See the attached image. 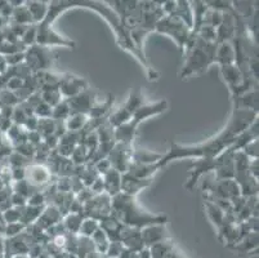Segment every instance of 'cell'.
I'll return each mask as SVG.
<instances>
[{
  "instance_id": "cell-1",
  "label": "cell",
  "mask_w": 259,
  "mask_h": 258,
  "mask_svg": "<svg viewBox=\"0 0 259 258\" xmlns=\"http://www.w3.org/2000/svg\"><path fill=\"white\" fill-rule=\"evenodd\" d=\"M258 119V114L245 109L234 107L232 115L228 120L226 128L217 135L206 139L202 143L194 146H183L173 142L170 148L165 155H163L161 160L157 163L159 168L167 167L169 163L179 159H214L226 150L232 147L236 138L244 130H247L256 120Z\"/></svg>"
},
{
  "instance_id": "cell-3",
  "label": "cell",
  "mask_w": 259,
  "mask_h": 258,
  "mask_svg": "<svg viewBox=\"0 0 259 258\" xmlns=\"http://www.w3.org/2000/svg\"><path fill=\"white\" fill-rule=\"evenodd\" d=\"M111 216L122 225L134 229H143L151 225H165L167 216L151 214L138 205L135 196L120 193L111 197Z\"/></svg>"
},
{
  "instance_id": "cell-30",
  "label": "cell",
  "mask_w": 259,
  "mask_h": 258,
  "mask_svg": "<svg viewBox=\"0 0 259 258\" xmlns=\"http://www.w3.org/2000/svg\"><path fill=\"white\" fill-rule=\"evenodd\" d=\"M21 42L26 45V47H31V45L36 44V25L27 26V29L25 30L22 35V40Z\"/></svg>"
},
{
  "instance_id": "cell-17",
  "label": "cell",
  "mask_w": 259,
  "mask_h": 258,
  "mask_svg": "<svg viewBox=\"0 0 259 258\" xmlns=\"http://www.w3.org/2000/svg\"><path fill=\"white\" fill-rule=\"evenodd\" d=\"M25 5L27 6L30 14H31L32 19H34V23L38 25L45 18L47 13H48V6L49 1H35V0H31V1H25Z\"/></svg>"
},
{
  "instance_id": "cell-24",
  "label": "cell",
  "mask_w": 259,
  "mask_h": 258,
  "mask_svg": "<svg viewBox=\"0 0 259 258\" xmlns=\"http://www.w3.org/2000/svg\"><path fill=\"white\" fill-rule=\"evenodd\" d=\"M173 248H174V244H173L170 239H168V240H164V242L154 244L152 247H150V248L147 249L148 252H150L151 258H165V256H167Z\"/></svg>"
},
{
  "instance_id": "cell-13",
  "label": "cell",
  "mask_w": 259,
  "mask_h": 258,
  "mask_svg": "<svg viewBox=\"0 0 259 258\" xmlns=\"http://www.w3.org/2000/svg\"><path fill=\"white\" fill-rule=\"evenodd\" d=\"M141 236L144 248H150L154 244L170 239V236L168 235L167 229H165V225L146 226V227L141 229Z\"/></svg>"
},
{
  "instance_id": "cell-32",
  "label": "cell",
  "mask_w": 259,
  "mask_h": 258,
  "mask_svg": "<svg viewBox=\"0 0 259 258\" xmlns=\"http://www.w3.org/2000/svg\"><path fill=\"white\" fill-rule=\"evenodd\" d=\"M241 151L247 155L249 159H258V138L247 143Z\"/></svg>"
},
{
  "instance_id": "cell-11",
  "label": "cell",
  "mask_w": 259,
  "mask_h": 258,
  "mask_svg": "<svg viewBox=\"0 0 259 258\" xmlns=\"http://www.w3.org/2000/svg\"><path fill=\"white\" fill-rule=\"evenodd\" d=\"M67 105L70 107V115L72 114H84V115H89L90 110L93 105L96 102V93L88 88L86 90L81 92L80 94L68 98Z\"/></svg>"
},
{
  "instance_id": "cell-6",
  "label": "cell",
  "mask_w": 259,
  "mask_h": 258,
  "mask_svg": "<svg viewBox=\"0 0 259 258\" xmlns=\"http://www.w3.org/2000/svg\"><path fill=\"white\" fill-rule=\"evenodd\" d=\"M155 32L168 35L177 43L178 48L182 51L183 56L191 49V47L195 43L196 36L192 34L191 29L186 26L185 22H182L177 16H164L159 22L155 25Z\"/></svg>"
},
{
  "instance_id": "cell-15",
  "label": "cell",
  "mask_w": 259,
  "mask_h": 258,
  "mask_svg": "<svg viewBox=\"0 0 259 258\" xmlns=\"http://www.w3.org/2000/svg\"><path fill=\"white\" fill-rule=\"evenodd\" d=\"M236 60V53L232 42H224L217 45V52H215V64L219 66H230L235 64Z\"/></svg>"
},
{
  "instance_id": "cell-29",
  "label": "cell",
  "mask_w": 259,
  "mask_h": 258,
  "mask_svg": "<svg viewBox=\"0 0 259 258\" xmlns=\"http://www.w3.org/2000/svg\"><path fill=\"white\" fill-rule=\"evenodd\" d=\"M196 35L206 43H217V30L210 26H201Z\"/></svg>"
},
{
  "instance_id": "cell-27",
  "label": "cell",
  "mask_w": 259,
  "mask_h": 258,
  "mask_svg": "<svg viewBox=\"0 0 259 258\" xmlns=\"http://www.w3.org/2000/svg\"><path fill=\"white\" fill-rule=\"evenodd\" d=\"M98 227H99L98 221L88 217V218L83 219V222H81L80 230H79V235L84 236V238H92V235L97 231V230H98Z\"/></svg>"
},
{
  "instance_id": "cell-33",
  "label": "cell",
  "mask_w": 259,
  "mask_h": 258,
  "mask_svg": "<svg viewBox=\"0 0 259 258\" xmlns=\"http://www.w3.org/2000/svg\"><path fill=\"white\" fill-rule=\"evenodd\" d=\"M0 101L5 105V106H12L14 103H18L19 100L17 98L16 93L14 92H10V90H3V92H0Z\"/></svg>"
},
{
  "instance_id": "cell-2",
  "label": "cell",
  "mask_w": 259,
  "mask_h": 258,
  "mask_svg": "<svg viewBox=\"0 0 259 258\" xmlns=\"http://www.w3.org/2000/svg\"><path fill=\"white\" fill-rule=\"evenodd\" d=\"M75 8H84V9L94 10L102 18H105L106 22L109 23L110 27L115 32L116 43L119 44V47L128 52V53H130L143 66V68L147 72L148 80H159V76H160L159 72L156 70H154V67H151V64H148L143 51L138 48L137 45L134 44V42L131 40L130 32H129V30L125 29V26L122 23V19H120L118 13L112 9L111 6L107 5L106 1H98V0H62V1H49L48 13H47L45 18L40 22V25L51 26L52 27L53 22L58 18V16L61 13L66 12L68 9H75Z\"/></svg>"
},
{
  "instance_id": "cell-35",
  "label": "cell",
  "mask_w": 259,
  "mask_h": 258,
  "mask_svg": "<svg viewBox=\"0 0 259 258\" xmlns=\"http://www.w3.org/2000/svg\"><path fill=\"white\" fill-rule=\"evenodd\" d=\"M165 258H185V257H183V256L181 255L179 252H177L176 249L173 248L172 251H170L169 253H168L167 256H165Z\"/></svg>"
},
{
  "instance_id": "cell-10",
  "label": "cell",
  "mask_w": 259,
  "mask_h": 258,
  "mask_svg": "<svg viewBox=\"0 0 259 258\" xmlns=\"http://www.w3.org/2000/svg\"><path fill=\"white\" fill-rule=\"evenodd\" d=\"M58 89L61 92L64 100H68L88 89V81L84 77L76 76V75L64 74L61 75Z\"/></svg>"
},
{
  "instance_id": "cell-5",
  "label": "cell",
  "mask_w": 259,
  "mask_h": 258,
  "mask_svg": "<svg viewBox=\"0 0 259 258\" xmlns=\"http://www.w3.org/2000/svg\"><path fill=\"white\" fill-rule=\"evenodd\" d=\"M168 109V101L161 100L157 101L155 103H147L143 105L131 115L130 120L127 122L123 126H119L114 130V137H115V142L122 143V145L133 147V142H134L135 133H137L138 126L146 119L151 118V116L160 115L164 111H167Z\"/></svg>"
},
{
  "instance_id": "cell-36",
  "label": "cell",
  "mask_w": 259,
  "mask_h": 258,
  "mask_svg": "<svg viewBox=\"0 0 259 258\" xmlns=\"http://www.w3.org/2000/svg\"><path fill=\"white\" fill-rule=\"evenodd\" d=\"M13 258H30V257H29V256H26V255H17V256H14Z\"/></svg>"
},
{
  "instance_id": "cell-7",
  "label": "cell",
  "mask_w": 259,
  "mask_h": 258,
  "mask_svg": "<svg viewBox=\"0 0 259 258\" xmlns=\"http://www.w3.org/2000/svg\"><path fill=\"white\" fill-rule=\"evenodd\" d=\"M53 61L55 57L49 47L34 44L27 47L25 51V64L34 74L39 71H48V68L52 67Z\"/></svg>"
},
{
  "instance_id": "cell-9",
  "label": "cell",
  "mask_w": 259,
  "mask_h": 258,
  "mask_svg": "<svg viewBox=\"0 0 259 258\" xmlns=\"http://www.w3.org/2000/svg\"><path fill=\"white\" fill-rule=\"evenodd\" d=\"M36 44L49 47V48H51V45L75 48V42L65 38V36H61L49 26L43 25H36Z\"/></svg>"
},
{
  "instance_id": "cell-28",
  "label": "cell",
  "mask_w": 259,
  "mask_h": 258,
  "mask_svg": "<svg viewBox=\"0 0 259 258\" xmlns=\"http://www.w3.org/2000/svg\"><path fill=\"white\" fill-rule=\"evenodd\" d=\"M70 116V107L67 105V101L62 100L57 106L52 109V119L53 120H66Z\"/></svg>"
},
{
  "instance_id": "cell-21",
  "label": "cell",
  "mask_w": 259,
  "mask_h": 258,
  "mask_svg": "<svg viewBox=\"0 0 259 258\" xmlns=\"http://www.w3.org/2000/svg\"><path fill=\"white\" fill-rule=\"evenodd\" d=\"M163 155L154 154L147 150H134L133 151V161L141 163V164H156L161 160Z\"/></svg>"
},
{
  "instance_id": "cell-22",
  "label": "cell",
  "mask_w": 259,
  "mask_h": 258,
  "mask_svg": "<svg viewBox=\"0 0 259 258\" xmlns=\"http://www.w3.org/2000/svg\"><path fill=\"white\" fill-rule=\"evenodd\" d=\"M13 21L17 23V25H23V26H30L34 25V19H32L31 14H30L27 6L25 5V3L22 5L17 6V8H13L12 12Z\"/></svg>"
},
{
  "instance_id": "cell-18",
  "label": "cell",
  "mask_w": 259,
  "mask_h": 258,
  "mask_svg": "<svg viewBox=\"0 0 259 258\" xmlns=\"http://www.w3.org/2000/svg\"><path fill=\"white\" fill-rule=\"evenodd\" d=\"M174 16L178 17L182 22L186 23L187 27H190L192 31L194 26V14H192L191 4L190 1H177V8L174 12Z\"/></svg>"
},
{
  "instance_id": "cell-8",
  "label": "cell",
  "mask_w": 259,
  "mask_h": 258,
  "mask_svg": "<svg viewBox=\"0 0 259 258\" xmlns=\"http://www.w3.org/2000/svg\"><path fill=\"white\" fill-rule=\"evenodd\" d=\"M83 205V212H86V216L89 218L99 221L105 217L111 216V196L106 193L93 195Z\"/></svg>"
},
{
  "instance_id": "cell-25",
  "label": "cell",
  "mask_w": 259,
  "mask_h": 258,
  "mask_svg": "<svg viewBox=\"0 0 259 258\" xmlns=\"http://www.w3.org/2000/svg\"><path fill=\"white\" fill-rule=\"evenodd\" d=\"M40 92V98L44 103H47L48 106H51L52 109L55 106H57L58 103L64 100L61 92L58 88H52V89H45V90H39Z\"/></svg>"
},
{
  "instance_id": "cell-4",
  "label": "cell",
  "mask_w": 259,
  "mask_h": 258,
  "mask_svg": "<svg viewBox=\"0 0 259 258\" xmlns=\"http://www.w3.org/2000/svg\"><path fill=\"white\" fill-rule=\"evenodd\" d=\"M217 43H206L198 36H196L195 43L186 53V61L179 72L181 80H187L194 75L202 74L215 64V52Z\"/></svg>"
},
{
  "instance_id": "cell-34",
  "label": "cell",
  "mask_w": 259,
  "mask_h": 258,
  "mask_svg": "<svg viewBox=\"0 0 259 258\" xmlns=\"http://www.w3.org/2000/svg\"><path fill=\"white\" fill-rule=\"evenodd\" d=\"M25 227V225H22L21 222H17V223H9L8 227H6V235L10 236V238H14L16 235H18L21 230Z\"/></svg>"
},
{
  "instance_id": "cell-23",
  "label": "cell",
  "mask_w": 259,
  "mask_h": 258,
  "mask_svg": "<svg viewBox=\"0 0 259 258\" xmlns=\"http://www.w3.org/2000/svg\"><path fill=\"white\" fill-rule=\"evenodd\" d=\"M90 239H92V243L93 245H94V249H96L98 253L105 256L110 244V239L107 238L106 232L103 231L102 229H99L98 227V230L93 234Z\"/></svg>"
},
{
  "instance_id": "cell-26",
  "label": "cell",
  "mask_w": 259,
  "mask_h": 258,
  "mask_svg": "<svg viewBox=\"0 0 259 258\" xmlns=\"http://www.w3.org/2000/svg\"><path fill=\"white\" fill-rule=\"evenodd\" d=\"M81 222H83V217L79 213H70L65 218L64 226L65 229L67 230L70 234H79Z\"/></svg>"
},
{
  "instance_id": "cell-31",
  "label": "cell",
  "mask_w": 259,
  "mask_h": 258,
  "mask_svg": "<svg viewBox=\"0 0 259 258\" xmlns=\"http://www.w3.org/2000/svg\"><path fill=\"white\" fill-rule=\"evenodd\" d=\"M123 249H124V247L120 242H110L105 256H107V258H119L122 255Z\"/></svg>"
},
{
  "instance_id": "cell-14",
  "label": "cell",
  "mask_w": 259,
  "mask_h": 258,
  "mask_svg": "<svg viewBox=\"0 0 259 258\" xmlns=\"http://www.w3.org/2000/svg\"><path fill=\"white\" fill-rule=\"evenodd\" d=\"M151 180H139V178H135L133 176H130L129 173H123L122 174V185H120V190L125 195H129V196H137L138 193L146 187H148L151 185Z\"/></svg>"
},
{
  "instance_id": "cell-19",
  "label": "cell",
  "mask_w": 259,
  "mask_h": 258,
  "mask_svg": "<svg viewBox=\"0 0 259 258\" xmlns=\"http://www.w3.org/2000/svg\"><path fill=\"white\" fill-rule=\"evenodd\" d=\"M89 122V116L84 115V114H72L65 120V124H66V129L67 132H79V130H83Z\"/></svg>"
},
{
  "instance_id": "cell-20",
  "label": "cell",
  "mask_w": 259,
  "mask_h": 258,
  "mask_svg": "<svg viewBox=\"0 0 259 258\" xmlns=\"http://www.w3.org/2000/svg\"><path fill=\"white\" fill-rule=\"evenodd\" d=\"M204 204L205 206H206V213H208L209 218H210L211 222L214 223L218 230L224 223V214H226V213H224L219 206L215 205L213 201H210V200L205 199Z\"/></svg>"
},
{
  "instance_id": "cell-16",
  "label": "cell",
  "mask_w": 259,
  "mask_h": 258,
  "mask_svg": "<svg viewBox=\"0 0 259 258\" xmlns=\"http://www.w3.org/2000/svg\"><path fill=\"white\" fill-rule=\"evenodd\" d=\"M103 186H105V193L110 196H115L118 194L122 193L120 185H122V173H119L115 169H110L109 172L102 176Z\"/></svg>"
},
{
  "instance_id": "cell-12",
  "label": "cell",
  "mask_w": 259,
  "mask_h": 258,
  "mask_svg": "<svg viewBox=\"0 0 259 258\" xmlns=\"http://www.w3.org/2000/svg\"><path fill=\"white\" fill-rule=\"evenodd\" d=\"M52 177V172L44 165L35 164L30 165L25 169V181L31 186H44L49 184Z\"/></svg>"
}]
</instances>
